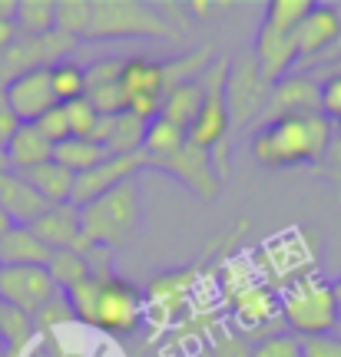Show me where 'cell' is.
Instances as JSON below:
<instances>
[{"mask_svg": "<svg viewBox=\"0 0 341 357\" xmlns=\"http://www.w3.org/2000/svg\"><path fill=\"white\" fill-rule=\"evenodd\" d=\"M34 126L40 129V136L50 142V146H60V142L70 139V123H66L64 106H53V109H47V113L40 116Z\"/></svg>", "mask_w": 341, "mask_h": 357, "instance_id": "8d00e7d4", "label": "cell"}, {"mask_svg": "<svg viewBox=\"0 0 341 357\" xmlns=\"http://www.w3.org/2000/svg\"><path fill=\"white\" fill-rule=\"evenodd\" d=\"M252 56L262 77L268 83H278L285 79L298 66V47H295V33H282V30H272V26H259L255 30V43H252Z\"/></svg>", "mask_w": 341, "mask_h": 357, "instance_id": "9a60e30c", "label": "cell"}, {"mask_svg": "<svg viewBox=\"0 0 341 357\" xmlns=\"http://www.w3.org/2000/svg\"><path fill=\"white\" fill-rule=\"evenodd\" d=\"M182 26L169 24L159 7L143 0H93V17L83 43L110 40H179Z\"/></svg>", "mask_w": 341, "mask_h": 357, "instance_id": "3957f363", "label": "cell"}, {"mask_svg": "<svg viewBox=\"0 0 341 357\" xmlns=\"http://www.w3.org/2000/svg\"><path fill=\"white\" fill-rule=\"evenodd\" d=\"M318 109L331 123L341 119V73L338 70L325 73V79H318Z\"/></svg>", "mask_w": 341, "mask_h": 357, "instance_id": "d590c367", "label": "cell"}, {"mask_svg": "<svg viewBox=\"0 0 341 357\" xmlns=\"http://www.w3.org/2000/svg\"><path fill=\"white\" fill-rule=\"evenodd\" d=\"M50 86L57 102H70L87 96V66L80 63L76 56H66L60 63L50 66Z\"/></svg>", "mask_w": 341, "mask_h": 357, "instance_id": "83f0119b", "label": "cell"}, {"mask_svg": "<svg viewBox=\"0 0 341 357\" xmlns=\"http://www.w3.org/2000/svg\"><path fill=\"white\" fill-rule=\"evenodd\" d=\"M139 218H143V202H139V189L136 178H133V182H123L106 195L83 205L80 229H83L87 242L113 248V245H123L139 229Z\"/></svg>", "mask_w": 341, "mask_h": 357, "instance_id": "5b68a950", "label": "cell"}, {"mask_svg": "<svg viewBox=\"0 0 341 357\" xmlns=\"http://www.w3.org/2000/svg\"><path fill=\"white\" fill-rule=\"evenodd\" d=\"M106 149H103L100 142L93 139H70L60 142V146H53V162H60L66 172H73V176H83L89 169H96L106 159Z\"/></svg>", "mask_w": 341, "mask_h": 357, "instance_id": "cb8c5ba5", "label": "cell"}, {"mask_svg": "<svg viewBox=\"0 0 341 357\" xmlns=\"http://www.w3.org/2000/svg\"><path fill=\"white\" fill-rule=\"evenodd\" d=\"M331 284H335V294H338V305H341V275L335 281H331Z\"/></svg>", "mask_w": 341, "mask_h": 357, "instance_id": "f6af8a7d", "label": "cell"}, {"mask_svg": "<svg viewBox=\"0 0 341 357\" xmlns=\"http://www.w3.org/2000/svg\"><path fill=\"white\" fill-rule=\"evenodd\" d=\"M10 225H13V222H10V218H7V212H3V208H0V235H3V231L10 229Z\"/></svg>", "mask_w": 341, "mask_h": 357, "instance_id": "b9f144b4", "label": "cell"}, {"mask_svg": "<svg viewBox=\"0 0 341 357\" xmlns=\"http://www.w3.org/2000/svg\"><path fill=\"white\" fill-rule=\"evenodd\" d=\"M17 17V0H0V20H13Z\"/></svg>", "mask_w": 341, "mask_h": 357, "instance_id": "60d3db41", "label": "cell"}, {"mask_svg": "<svg viewBox=\"0 0 341 357\" xmlns=\"http://www.w3.org/2000/svg\"><path fill=\"white\" fill-rule=\"evenodd\" d=\"M338 324H341V305H338Z\"/></svg>", "mask_w": 341, "mask_h": 357, "instance_id": "7dc6e473", "label": "cell"}, {"mask_svg": "<svg viewBox=\"0 0 341 357\" xmlns=\"http://www.w3.org/2000/svg\"><path fill=\"white\" fill-rule=\"evenodd\" d=\"M50 255L53 252L27 225H10L0 235V268H24V265L47 268Z\"/></svg>", "mask_w": 341, "mask_h": 357, "instance_id": "ffe728a7", "label": "cell"}, {"mask_svg": "<svg viewBox=\"0 0 341 357\" xmlns=\"http://www.w3.org/2000/svg\"><path fill=\"white\" fill-rule=\"evenodd\" d=\"M302 113H321L318 109V79L312 73H289L285 79L272 83L266 113L259 116L255 129L268 126L275 119H285V116H302Z\"/></svg>", "mask_w": 341, "mask_h": 357, "instance_id": "4fadbf2b", "label": "cell"}, {"mask_svg": "<svg viewBox=\"0 0 341 357\" xmlns=\"http://www.w3.org/2000/svg\"><path fill=\"white\" fill-rule=\"evenodd\" d=\"M27 229L34 231L50 252H70V248H76L80 238H83V229H80V208H76L73 202L47 205V212H43L37 222H30Z\"/></svg>", "mask_w": 341, "mask_h": 357, "instance_id": "e0dca14e", "label": "cell"}, {"mask_svg": "<svg viewBox=\"0 0 341 357\" xmlns=\"http://www.w3.org/2000/svg\"><path fill=\"white\" fill-rule=\"evenodd\" d=\"M34 318L17 311V307H3L0 318V341H3V357H17L30 341H34Z\"/></svg>", "mask_w": 341, "mask_h": 357, "instance_id": "f1b7e54d", "label": "cell"}, {"mask_svg": "<svg viewBox=\"0 0 341 357\" xmlns=\"http://www.w3.org/2000/svg\"><path fill=\"white\" fill-rule=\"evenodd\" d=\"M252 357H302V337L289 331H278L252 344Z\"/></svg>", "mask_w": 341, "mask_h": 357, "instance_id": "e575fe53", "label": "cell"}, {"mask_svg": "<svg viewBox=\"0 0 341 357\" xmlns=\"http://www.w3.org/2000/svg\"><path fill=\"white\" fill-rule=\"evenodd\" d=\"M76 47H80V40L66 37L60 30L43 33V37H24L20 33L7 50L0 53V86H7L17 77L34 73V70H50L53 63L73 56Z\"/></svg>", "mask_w": 341, "mask_h": 357, "instance_id": "52a82bcc", "label": "cell"}, {"mask_svg": "<svg viewBox=\"0 0 341 357\" xmlns=\"http://www.w3.org/2000/svg\"><path fill=\"white\" fill-rule=\"evenodd\" d=\"M205 337H209L205 351L212 357H252V344H249L235 328H228V324H219V321H215L212 328L205 331Z\"/></svg>", "mask_w": 341, "mask_h": 357, "instance_id": "d6a6232c", "label": "cell"}, {"mask_svg": "<svg viewBox=\"0 0 341 357\" xmlns=\"http://www.w3.org/2000/svg\"><path fill=\"white\" fill-rule=\"evenodd\" d=\"M278 314L285 331L295 337L335 334L338 328V294L325 275H302L285 284L278 294Z\"/></svg>", "mask_w": 341, "mask_h": 357, "instance_id": "277c9868", "label": "cell"}, {"mask_svg": "<svg viewBox=\"0 0 341 357\" xmlns=\"http://www.w3.org/2000/svg\"><path fill=\"white\" fill-rule=\"evenodd\" d=\"M150 169H159V172H166V176L179 178L186 189H192L203 202H212L215 195H219V189H222V178H219V172H215L212 166V153H205V149H199V146H192V142H186L179 153H173L169 159H159V162H152Z\"/></svg>", "mask_w": 341, "mask_h": 357, "instance_id": "8fae6325", "label": "cell"}, {"mask_svg": "<svg viewBox=\"0 0 341 357\" xmlns=\"http://www.w3.org/2000/svg\"><path fill=\"white\" fill-rule=\"evenodd\" d=\"M226 77H228V60H212L209 70L203 73V83H205V102L196 123L189 126L186 139L192 146H199L205 153H212L215 146L228 142L232 136V119H228V106H226Z\"/></svg>", "mask_w": 341, "mask_h": 357, "instance_id": "ba28073f", "label": "cell"}, {"mask_svg": "<svg viewBox=\"0 0 341 357\" xmlns=\"http://www.w3.org/2000/svg\"><path fill=\"white\" fill-rule=\"evenodd\" d=\"M66 113V123H70V136L73 139H93V132L100 126V113L93 109V102L87 96L80 100H70V102H60Z\"/></svg>", "mask_w": 341, "mask_h": 357, "instance_id": "836d02e7", "label": "cell"}, {"mask_svg": "<svg viewBox=\"0 0 341 357\" xmlns=\"http://www.w3.org/2000/svg\"><path fill=\"white\" fill-rule=\"evenodd\" d=\"M268 93H272V83L262 77L252 50H242L235 60H228L226 106H228V119H232V132L259 123V116L266 113Z\"/></svg>", "mask_w": 341, "mask_h": 357, "instance_id": "8992f818", "label": "cell"}, {"mask_svg": "<svg viewBox=\"0 0 341 357\" xmlns=\"http://www.w3.org/2000/svg\"><path fill=\"white\" fill-rule=\"evenodd\" d=\"M186 132L173 123H166V119H150V126H146V139H143V155L152 162H159V159H169L173 153H179L182 146H186Z\"/></svg>", "mask_w": 341, "mask_h": 357, "instance_id": "484cf974", "label": "cell"}, {"mask_svg": "<svg viewBox=\"0 0 341 357\" xmlns=\"http://www.w3.org/2000/svg\"><path fill=\"white\" fill-rule=\"evenodd\" d=\"M47 271H50L53 284L60 288V291H70L73 284H80V281H87L93 271H89L87 258L80 255V252H53L50 255V265H47Z\"/></svg>", "mask_w": 341, "mask_h": 357, "instance_id": "f546056e", "label": "cell"}, {"mask_svg": "<svg viewBox=\"0 0 341 357\" xmlns=\"http://www.w3.org/2000/svg\"><path fill=\"white\" fill-rule=\"evenodd\" d=\"M143 169H150V159H146L143 153H136V155H106L96 169H89V172H83V176H76L73 205L76 208H83L87 202L106 195V192L116 189V185L133 182L136 172H143Z\"/></svg>", "mask_w": 341, "mask_h": 357, "instance_id": "7c38bea8", "label": "cell"}, {"mask_svg": "<svg viewBox=\"0 0 341 357\" xmlns=\"http://www.w3.org/2000/svg\"><path fill=\"white\" fill-rule=\"evenodd\" d=\"M17 30L24 37H43L57 30V0H17Z\"/></svg>", "mask_w": 341, "mask_h": 357, "instance_id": "d4e9b609", "label": "cell"}, {"mask_svg": "<svg viewBox=\"0 0 341 357\" xmlns=\"http://www.w3.org/2000/svg\"><path fill=\"white\" fill-rule=\"evenodd\" d=\"M203 102H205V83H203V77H199V79H192V83L173 86L169 93H166L159 119L179 126L182 132H189V126L196 123V116H199V109H203Z\"/></svg>", "mask_w": 341, "mask_h": 357, "instance_id": "7402d4cb", "label": "cell"}, {"mask_svg": "<svg viewBox=\"0 0 341 357\" xmlns=\"http://www.w3.org/2000/svg\"><path fill=\"white\" fill-rule=\"evenodd\" d=\"M189 10H196L199 20H209V17H215L219 3H212V0H189Z\"/></svg>", "mask_w": 341, "mask_h": 357, "instance_id": "ab89813d", "label": "cell"}, {"mask_svg": "<svg viewBox=\"0 0 341 357\" xmlns=\"http://www.w3.org/2000/svg\"><path fill=\"white\" fill-rule=\"evenodd\" d=\"M312 7H315L312 0H272V3H266L262 24L272 30H282V33H295V26L312 13Z\"/></svg>", "mask_w": 341, "mask_h": 357, "instance_id": "4dcf8cb0", "label": "cell"}, {"mask_svg": "<svg viewBox=\"0 0 341 357\" xmlns=\"http://www.w3.org/2000/svg\"><path fill=\"white\" fill-rule=\"evenodd\" d=\"M196 357H212V354H209V351H205V347H203V351H199V354H196Z\"/></svg>", "mask_w": 341, "mask_h": 357, "instance_id": "bcb514c9", "label": "cell"}, {"mask_svg": "<svg viewBox=\"0 0 341 357\" xmlns=\"http://www.w3.org/2000/svg\"><path fill=\"white\" fill-rule=\"evenodd\" d=\"M212 47H196L189 53H179L176 60H163V73H166V93L173 86H182V83H192L199 79L212 63Z\"/></svg>", "mask_w": 341, "mask_h": 357, "instance_id": "4316f807", "label": "cell"}, {"mask_svg": "<svg viewBox=\"0 0 341 357\" xmlns=\"http://www.w3.org/2000/svg\"><path fill=\"white\" fill-rule=\"evenodd\" d=\"M57 294H60V288L53 284L47 268H0V305L3 307H17L30 318H37Z\"/></svg>", "mask_w": 341, "mask_h": 357, "instance_id": "30bf717a", "label": "cell"}, {"mask_svg": "<svg viewBox=\"0 0 341 357\" xmlns=\"http://www.w3.org/2000/svg\"><path fill=\"white\" fill-rule=\"evenodd\" d=\"M3 153H7V166L13 172H30V169L50 162L53 146L40 136V129L34 123H24V126L13 132V139L3 146Z\"/></svg>", "mask_w": 341, "mask_h": 357, "instance_id": "44dd1931", "label": "cell"}, {"mask_svg": "<svg viewBox=\"0 0 341 357\" xmlns=\"http://www.w3.org/2000/svg\"><path fill=\"white\" fill-rule=\"evenodd\" d=\"M119 96H123V109L139 119H156L166 100V73L163 60H150V56H129L119 73Z\"/></svg>", "mask_w": 341, "mask_h": 357, "instance_id": "9c48e42d", "label": "cell"}, {"mask_svg": "<svg viewBox=\"0 0 341 357\" xmlns=\"http://www.w3.org/2000/svg\"><path fill=\"white\" fill-rule=\"evenodd\" d=\"M20 126H24V123L17 119V113L10 109V102H7V89L0 86V149L13 139V132Z\"/></svg>", "mask_w": 341, "mask_h": 357, "instance_id": "f35d334b", "label": "cell"}, {"mask_svg": "<svg viewBox=\"0 0 341 357\" xmlns=\"http://www.w3.org/2000/svg\"><path fill=\"white\" fill-rule=\"evenodd\" d=\"M335 139L331 119L321 113L285 116L268 126H259L252 136L255 162L266 169H295V166H321Z\"/></svg>", "mask_w": 341, "mask_h": 357, "instance_id": "7a4b0ae2", "label": "cell"}, {"mask_svg": "<svg viewBox=\"0 0 341 357\" xmlns=\"http://www.w3.org/2000/svg\"><path fill=\"white\" fill-rule=\"evenodd\" d=\"M302 357H341V337L338 334L302 337Z\"/></svg>", "mask_w": 341, "mask_h": 357, "instance_id": "74e56055", "label": "cell"}, {"mask_svg": "<svg viewBox=\"0 0 341 357\" xmlns=\"http://www.w3.org/2000/svg\"><path fill=\"white\" fill-rule=\"evenodd\" d=\"M93 17V0H57V30L83 43Z\"/></svg>", "mask_w": 341, "mask_h": 357, "instance_id": "1f68e13d", "label": "cell"}, {"mask_svg": "<svg viewBox=\"0 0 341 357\" xmlns=\"http://www.w3.org/2000/svg\"><path fill=\"white\" fill-rule=\"evenodd\" d=\"M3 89H7V102H10V109L17 113L20 123H37L47 109L60 106L50 86V70L24 73V77H17L13 83H7Z\"/></svg>", "mask_w": 341, "mask_h": 357, "instance_id": "2e32d148", "label": "cell"}, {"mask_svg": "<svg viewBox=\"0 0 341 357\" xmlns=\"http://www.w3.org/2000/svg\"><path fill=\"white\" fill-rule=\"evenodd\" d=\"M7 169H10V166H7V153L0 149V172H7Z\"/></svg>", "mask_w": 341, "mask_h": 357, "instance_id": "ee69618b", "label": "cell"}, {"mask_svg": "<svg viewBox=\"0 0 341 357\" xmlns=\"http://www.w3.org/2000/svg\"><path fill=\"white\" fill-rule=\"evenodd\" d=\"M341 37V7L335 3H315L312 13L295 26V47H298V63H312L318 56L338 43Z\"/></svg>", "mask_w": 341, "mask_h": 357, "instance_id": "5bb4252c", "label": "cell"}, {"mask_svg": "<svg viewBox=\"0 0 341 357\" xmlns=\"http://www.w3.org/2000/svg\"><path fill=\"white\" fill-rule=\"evenodd\" d=\"M70 301L76 321L89 324L93 331H103L110 337H129L139 331V324L146 318V301L133 281L119 275H89L87 281L73 284L64 291Z\"/></svg>", "mask_w": 341, "mask_h": 357, "instance_id": "6da1fadb", "label": "cell"}, {"mask_svg": "<svg viewBox=\"0 0 341 357\" xmlns=\"http://www.w3.org/2000/svg\"><path fill=\"white\" fill-rule=\"evenodd\" d=\"M20 176L37 189V195L43 199L47 205H66L73 202V185H76V176L66 172L60 162H43V166L30 169V172H20Z\"/></svg>", "mask_w": 341, "mask_h": 357, "instance_id": "603a6c76", "label": "cell"}, {"mask_svg": "<svg viewBox=\"0 0 341 357\" xmlns=\"http://www.w3.org/2000/svg\"><path fill=\"white\" fill-rule=\"evenodd\" d=\"M146 119H139L133 113H116V116H100V126L93 132V142H100L110 155H136L143 153V139H146Z\"/></svg>", "mask_w": 341, "mask_h": 357, "instance_id": "ac0fdd59", "label": "cell"}, {"mask_svg": "<svg viewBox=\"0 0 341 357\" xmlns=\"http://www.w3.org/2000/svg\"><path fill=\"white\" fill-rule=\"evenodd\" d=\"M331 129H335V142L341 146V119H338V123H331Z\"/></svg>", "mask_w": 341, "mask_h": 357, "instance_id": "7bdbcfd3", "label": "cell"}, {"mask_svg": "<svg viewBox=\"0 0 341 357\" xmlns=\"http://www.w3.org/2000/svg\"><path fill=\"white\" fill-rule=\"evenodd\" d=\"M0 208L7 212L13 225H30L47 212V202L20 172L7 169V172H0Z\"/></svg>", "mask_w": 341, "mask_h": 357, "instance_id": "d6986e66", "label": "cell"}]
</instances>
